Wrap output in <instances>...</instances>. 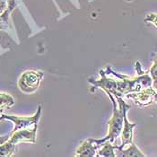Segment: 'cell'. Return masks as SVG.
<instances>
[{
  "mask_svg": "<svg viewBox=\"0 0 157 157\" xmlns=\"http://www.w3.org/2000/svg\"><path fill=\"white\" fill-rule=\"evenodd\" d=\"M135 67L137 72V75L135 77L119 74L110 67H107L100 71V79H89L88 82L94 87L101 89L106 94L109 93L115 97L126 96L128 94L153 86V79L149 71H143L139 62H136Z\"/></svg>",
  "mask_w": 157,
  "mask_h": 157,
  "instance_id": "6da1fadb",
  "label": "cell"
},
{
  "mask_svg": "<svg viewBox=\"0 0 157 157\" xmlns=\"http://www.w3.org/2000/svg\"><path fill=\"white\" fill-rule=\"evenodd\" d=\"M112 102V116L108 122V134L101 139H94V141L100 147L102 143L109 141L113 142L120 135L123 129L124 125V114L130 109V105L127 104L122 97H115L111 94H107Z\"/></svg>",
  "mask_w": 157,
  "mask_h": 157,
  "instance_id": "7a4b0ae2",
  "label": "cell"
},
{
  "mask_svg": "<svg viewBox=\"0 0 157 157\" xmlns=\"http://www.w3.org/2000/svg\"><path fill=\"white\" fill-rule=\"evenodd\" d=\"M43 75L44 74L41 71L28 70L24 72L20 75L17 83L20 91L26 94L35 93L40 85Z\"/></svg>",
  "mask_w": 157,
  "mask_h": 157,
  "instance_id": "3957f363",
  "label": "cell"
},
{
  "mask_svg": "<svg viewBox=\"0 0 157 157\" xmlns=\"http://www.w3.org/2000/svg\"><path fill=\"white\" fill-rule=\"evenodd\" d=\"M41 106H39L37 109L36 113L31 117H20V116H15V115H6L3 114L2 120H8L12 121L14 124V127L13 128V132L20 129L24 128H33L35 126H38L39 121L41 117Z\"/></svg>",
  "mask_w": 157,
  "mask_h": 157,
  "instance_id": "277c9868",
  "label": "cell"
},
{
  "mask_svg": "<svg viewBox=\"0 0 157 157\" xmlns=\"http://www.w3.org/2000/svg\"><path fill=\"white\" fill-rule=\"evenodd\" d=\"M126 98L132 100L134 103L139 107H146L154 103L157 104V90L154 86H150L139 92L128 94Z\"/></svg>",
  "mask_w": 157,
  "mask_h": 157,
  "instance_id": "5b68a950",
  "label": "cell"
},
{
  "mask_svg": "<svg viewBox=\"0 0 157 157\" xmlns=\"http://www.w3.org/2000/svg\"><path fill=\"white\" fill-rule=\"evenodd\" d=\"M38 126H35L33 128H24L20 129L16 131H11V136L9 140L15 144L18 145L20 143H31L35 144L36 143V134Z\"/></svg>",
  "mask_w": 157,
  "mask_h": 157,
  "instance_id": "8992f818",
  "label": "cell"
},
{
  "mask_svg": "<svg viewBox=\"0 0 157 157\" xmlns=\"http://www.w3.org/2000/svg\"><path fill=\"white\" fill-rule=\"evenodd\" d=\"M136 127V123H130L127 118V112L124 114V125L121 131V145H117V149H122L128 145H131L133 142L134 128Z\"/></svg>",
  "mask_w": 157,
  "mask_h": 157,
  "instance_id": "52a82bcc",
  "label": "cell"
},
{
  "mask_svg": "<svg viewBox=\"0 0 157 157\" xmlns=\"http://www.w3.org/2000/svg\"><path fill=\"white\" fill-rule=\"evenodd\" d=\"M99 146L94 141V138H87L84 140L81 145L77 147L75 153V156L94 157L97 156V151Z\"/></svg>",
  "mask_w": 157,
  "mask_h": 157,
  "instance_id": "ba28073f",
  "label": "cell"
},
{
  "mask_svg": "<svg viewBox=\"0 0 157 157\" xmlns=\"http://www.w3.org/2000/svg\"><path fill=\"white\" fill-rule=\"evenodd\" d=\"M116 156L120 157H145V155L132 143L122 149H116Z\"/></svg>",
  "mask_w": 157,
  "mask_h": 157,
  "instance_id": "9c48e42d",
  "label": "cell"
},
{
  "mask_svg": "<svg viewBox=\"0 0 157 157\" xmlns=\"http://www.w3.org/2000/svg\"><path fill=\"white\" fill-rule=\"evenodd\" d=\"M117 145H113L111 142L106 141L100 145L97 151V156L103 157H116Z\"/></svg>",
  "mask_w": 157,
  "mask_h": 157,
  "instance_id": "30bf717a",
  "label": "cell"
},
{
  "mask_svg": "<svg viewBox=\"0 0 157 157\" xmlns=\"http://www.w3.org/2000/svg\"><path fill=\"white\" fill-rule=\"evenodd\" d=\"M17 2L10 0L8 1V8L5 13H3L2 14H0V30H7L9 28L8 25V17L10 15V13L13 10V8L16 6Z\"/></svg>",
  "mask_w": 157,
  "mask_h": 157,
  "instance_id": "8fae6325",
  "label": "cell"
},
{
  "mask_svg": "<svg viewBox=\"0 0 157 157\" xmlns=\"http://www.w3.org/2000/svg\"><path fill=\"white\" fill-rule=\"evenodd\" d=\"M17 145L12 143L9 139L6 141L4 144L0 145V157L12 156L15 152Z\"/></svg>",
  "mask_w": 157,
  "mask_h": 157,
  "instance_id": "7c38bea8",
  "label": "cell"
},
{
  "mask_svg": "<svg viewBox=\"0 0 157 157\" xmlns=\"http://www.w3.org/2000/svg\"><path fill=\"white\" fill-rule=\"evenodd\" d=\"M13 105H14L13 98L6 93H1L0 94V109L5 110L12 107Z\"/></svg>",
  "mask_w": 157,
  "mask_h": 157,
  "instance_id": "4fadbf2b",
  "label": "cell"
},
{
  "mask_svg": "<svg viewBox=\"0 0 157 157\" xmlns=\"http://www.w3.org/2000/svg\"><path fill=\"white\" fill-rule=\"evenodd\" d=\"M149 74L153 79V86L155 89L157 90V55L156 57L155 58L154 62H153V65L149 70Z\"/></svg>",
  "mask_w": 157,
  "mask_h": 157,
  "instance_id": "5bb4252c",
  "label": "cell"
},
{
  "mask_svg": "<svg viewBox=\"0 0 157 157\" xmlns=\"http://www.w3.org/2000/svg\"><path fill=\"white\" fill-rule=\"evenodd\" d=\"M145 23H149V24H153L154 26H155L157 28V13H149L145 15Z\"/></svg>",
  "mask_w": 157,
  "mask_h": 157,
  "instance_id": "9a60e30c",
  "label": "cell"
},
{
  "mask_svg": "<svg viewBox=\"0 0 157 157\" xmlns=\"http://www.w3.org/2000/svg\"><path fill=\"white\" fill-rule=\"evenodd\" d=\"M8 8V0H0V14L5 13Z\"/></svg>",
  "mask_w": 157,
  "mask_h": 157,
  "instance_id": "2e32d148",
  "label": "cell"
},
{
  "mask_svg": "<svg viewBox=\"0 0 157 157\" xmlns=\"http://www.w3.org/2000/svg\"><path fill=\"white\" fill-rule=\"evenodd\" d=\"M10 136H11V133H8L6 135H4V136H0V145L4 144L6 141H7L10 138Z\"/></svg>",
  "mask_w": 157,
  "mask_h": 157,
  "instance_id": "e0dca14e",
  "label": "cell"
},
{
  "mask_svg": "<svg viewBox=\"0 0 157 157\" xmlns=\"http://www.w3.org/2000/svg\"><path fill=\"white\" fill-rule=\"evenodd\" d=\"M3 111H4V110L0 109V121H3V120H2V116H3V114H4Z\"/></svg>",
  "mask_w": 157,
  "mask_h": 157,
  "instance_id": "ac0fdd59",
  "label": "cell"
}]
</instances>
